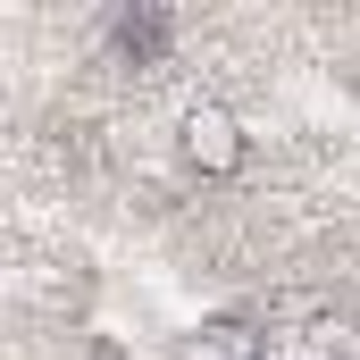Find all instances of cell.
Here are the masks:
<instances>
[{
	"label": "cell",
	"instance_id": "3957f363",
	"mask_svg": "<svg viewBox=\"0 0 360 360\" xmlns=\"http://www.w3.org/2000/svg\"><path fill=\"white\" fill-rule=\"evenodd\" d=\"M168 34H176V25H168L160 8H126V17H117V51H126L134 68H151V59L168 51Z\"/></svg>",
	"mask_w": 360,
	"mask_h": 360
},
{
	"label": "cell",
	"instance_id": "6da1fadb",
	"mask_svg": "<svg viewBox=\"0 0 360 360\" xmlns=\"http://www.w3.org/2000/svg\"><path fill=\"white\" fill-rule=\"evenodd\" d=\"M176 143H184V168H201V176H235L243 168V117L226 109V101H193L184 109V126H176Z\"/></svg>",
	"mask_w": 360,
	"mask_h": 360
},
{
	"label": "cell",
	"instance_id": "7a4b0ae2",
	"mask_svg": "<svg viewBox=\"0 0 360 360\" xmlns=\"http://www.w3.org/2000/svg\"><path fill=\"white\" fill-rule=\"evenodd\" d=\"M176 360H269V344H260L243 319H210V327H193V335H184Z\"/></svg>",
	"mask_w": 360,
	"mask_h": 360
}]
</instances>
